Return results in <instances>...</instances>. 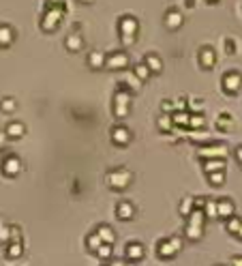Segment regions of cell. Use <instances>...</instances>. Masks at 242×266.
<instances>
[{"instance_id": "cell-23", "label": "cell", "mask_w": 242, "mask_h": 266, "mask_svg": "<svg viewBox=\"0 0 242 266\" xmlns=\"http://www.w3.org/2000/svg\"><path fill=\"white\" fill-rule=\"evenodd\" d=\"M64 43H67V50L69 52H80L84 48V39H82L80 32H71Z\"/></svg>"}, {"instance_id": "cell-18", "label": "cell", "mask_w": 242, "mask_h": 266, "mask_svg": "<svg viewBox=\"0 0 242 266\" xmlns=\"http://www.w3.org/2000/svg\"><path fill=\"white\" fill-rule=\"evenodd\" d=\"M116 215H118V219H122V221H131L135 215V206L131 202H118V206H116Z\"/></svg>"}, {"instance_id": "cell-22", "label": "cell", "mask_w": 242, "mask_h": 266, "mask_svg": "<svg viewBox=\"0 0 242 266\" xmlns=\"http://www.w3.org/2000/svg\"><path fill=\"white\" fill-rule=\"evenodd\" d=\"M88 64H90V69H103L105 67V52L93 50L88 54Z\"/></svg>"}, {"instance_id": "cell-40", "label": "cell", "mask_w": 242, "mask_h": 266, "mask_svg": "<svg viewBox=\"0 0 242 266\" xmlns=\"http://www.w3.org/2000/svg\"><path fill=\"white\" fill-rule=\"evenodd\" d=\"M4 140H6V135H4L2 131H0V148H2V146H4Z\"/></svg>"}, {"instance_id": "cell-39", "label": "cell", "mask_w": 242, "mask_h": 266, "mask_svg": "<svg viewBox=\"0 0 242 266\" xmlns=\"http://www.w3.org/2000/svg\"><path fill=\"white\" fill-rule=\"evenodd\" d=\"M109 266H133V262H127V260H116V262H112V264H109Z\"/></svg>"}, {"instance_id": "cell-12", "label": "cell", "mask_w": 242, "mask_h": 266, "mask_svg": "<svg viewBox=\"0 0 242 266\" xmlns=\"http://www.w3.org/2000/svg\"><path fill=\"white\" fill-rule=\"evenodd\" d=\"M131 129L129 127H124V125H116L114 129H112V142L116 146H127L129 142H131Z\"/></svg>"}, {"instance_id": "cell-42", "label": "cell", "mask_w": 242, "mask_h": 266, "mask_svg": "<svg viewBox=\"0 0 242 266\" xmlns=\"http://www.w3.org/2000/svg\"><path fill=\"white\" fill-rule=\"evenodd\" d=\"M236 238H240V241H242V225H240V230H238V234H236Z\"/></svg>"}, {"instance_id": "cell-6", "label": "cell", "mask_w": 242, "mask_h": 266, "mask_svg": "<svg viewBox=\"0 0 242 266\" xmlns=\"http://www.w3.org/2000/svg\"><path fill=\"white\" fill-rule=\"evenodd\" d=\"M129 109H131V93L118 88L112 99V112L116 118H124V116H129Z\"/></svg>"}, {"instance_id": "cell-19", "label": "cell", "mask_w": 242, "mask_h": 266, "mask_svg": "<svg viewBox=\"0 0 242 266\" xmlns=\"http://www.w3.org/2000/svg\"><path fill=\"white\" fill-rule=\"evenodd\" d=\"M26 133V127H24V122H17V120H13L6 125L4 129V135L6 138H11V140H17V138H22V135Z\"/></svg>"}, {"instance_id": "cell-15", "label": "cell", "mask_w": 242, "mask_h": 266, "mask_svg": "<svg viewBox=\"0 0 242 266\" xmlns=\"http://www.w3.org/2000/svg\"><path fill=\"white\" fill-rule=\"evenodd\" d=\"M163 22H165V26L169 30H178L182 24H185V15H182L180 11H176V9H172V11H167L165 13V19H163Z\"/></svg>"}, {"instance_id": "cell-2", "label": "cell", "mask_w": 242, "mask_h": 266, "mask_svg": "<svg viewBox=\"0 0 242 266\" xmlns=\"http://www.w3.org/2000/svg\"><path fill=\"white\" fill-rule=\"evenodd\" d=\"M105 183H107L109 189L122 191L133 183V172L127 170V167H114V170H109L105 174Z\"/></svg>"}, {"instance_id": "cell-41", "label": "cell", "mask_w": 242, "mask_h": 266, "mask_svg": "<svg viewBox=\"0 0 242 266\" xmlns=\"http://www.w3.org/2000/svg\"><path fill=\"white\" fill-rule=\"evenodd\" d=\"M187 6H191V9H193V6H195V0H187Z\"/></svg>"}, {"instance_id": "cell-1", "label": "cell", "mask_w": 242, "mask_h": 266, "mask_svg": "<svg viewBox=\"0 0 242 266\" xmlns=\"http://www.w3.org/2000/svg\"><path fill=\"white\" fill-rule=\"evenodd\" d=\"M64 13H67V4L64 0H48V9H45L41 17V28L45 32H51L60 26Z\"/></svg>"}, {"instance_id": "cell-36", "label": "cell", "mask_w": 242, "mask_h": 266, "mask_svg": "<svg viewBox=\"0 0 242 266\" xmlns=\"http://www.w3.org/2000/svg\"><path fill=\"white\" fill-rule=\"evenodd\" d=\"M6 236H9V228L2 223V219H0V243L6 245Z\"/></svg>"}, {"instance_id": "cell-38", "label": "cell", "mask_w": 242, "mask_h": 266, "mask_svg": "<svg viewBox=\"0 0 242 266\" xmlns=\"http://www.w3.org/2000/svg\"><path fill=\"white\" fill-rule=\"evenodd\" d=\"M230 266H242V256H234Z\"/></svg>"}, {"instance_id": "cell-31", "label": "cell", "mask_w": 242, "mask_h": 266, "mask_svg": "<svg viewBox=\"0 0 242 266\" xmlns=\"http://www.w3.org/2000/svg\"><path fill=\"white\" fill-rule=\"evenodd\" d=\"M159 129L163 133H167L169 129H174V122H172V114H161L159 118Z\"/></svg>"}, {"instance_id": "cell-9", "label": "cell", "mask_w": 242, "mask_h": 266, "mask_svg": "<svg viewBox=\"0 0 242 266\" xmlns=\"http://www.w3.org/2000/svg\"><path fill=\"white\" fill-rule=\"evenodd\" d=\"M129 54L122 50H116V52H109V54H105V69L109 71H122L129 67Z\"/></svg>"}, {"instance_id": "cell-27", "label": "cell", "mask_w": 242, "mask_h": 266, "mask_svg": "<svg viewBox=\"0 0 242 266\" xmlns=\"http://www.w3.org/2000/svg\"><path fill=\"white\" fill-rule=\"evenodd\" d=\"M208 180H210V185L212 187H221V185H225V170H219V172H210V174H206Z\"/></svg>"}, {"instance_id": "cell-46", "label": "cell", "mask_w": 242, "mask_h": 266, "mask_svg": "<svg viewBox=\"0 0 242 266\" xmlns=\"http://www.w3.org/2000/svg\"><path fill=\"white\" fill-rule=\"evenodd\" d=\"M217 266H223V264H217Z\"/></svg>"}, {"instance_id": "cell-44", "label": "cell", "mask_w": 242, "mask_h": 266, "mask_svg": "<svg viewBox=\"0 0 242 266\" xmlns=\"http://www.w3.org/2000/svg\"><path fill=\"white\" fill-rule=\"evenodd\" d=\"M80 2H84V4H90V2H95V0H80Z\"/></svg>"}, {"instance_id": "cell-21", "label": "cell", "mask_w": 242, "mask_h": 266, "mask_svg": "<svg viewBox=\"0 0 242 266\" xmlns=\"http://www.w3.org/2000/svg\"><path fill=\"white\" fill-rule=\"evenodd\" d=\"M15 41V30L6 24H0V48H9Z\"/></svg>"}, {"instance_id": "cell-32", "label": "cell", "mask_w": 242, "mask_h": 266, "mask_svg": "<svg viewBox=\"0 0 242 266\" xmlns=\"http://www.w3.org/2000/svg\"><path fill=\"white\" fill-rule=\"evenodd\" d=\"M193 211H195L193 198H185V200H182V204H180V215H182V217H189Z\"/></svg>"}, {"instance_id": "cell-30", "label": "cell", "mask_w": 242, "mask_h": 266, "mask_svg": "<svg viewBox=\"0 0 242 266\" xmlns=\"http://www.w3.org/2000/svg\"><path fill=\"white\" fill-rule=\"evenodd\" d=\"M204 217L206 219H217V202H214V200H206Z\"/></svg>"}, {"instance_id": "cell-20", "label": "cell", "mask_w": 242, "mask_h": 266, "mask_svg": "<svg viewBox=\"0 0 242 266\" xmlns=\"http://www.w3.org/2000/svg\"><path fill=\"white\" fill-rule=\"evenodd\" d=\"M214 127L219 129V131H232L234 129V118H232V114H227V112H221L217 116V120H214Z\"/></svg>"}, {"instance_id": "cell-37", "label": "cell", "mask_w": 242, "mask_h": 266, "mask_svg": "<svg viewBox=\"0 0 242 266\" xmlns=\"http://www.w3.org/2000/svg\"><path fill=\"white\" fill-rule=\"evenodd\" d=\"M234 157H236V161H238V163L242 165V144L236 148V151H234Z\"/></svg>"}, {"instance_id": "cell-13", "label": "cell", "mask_w": 242, "mask_h": 266, "mask_svg": "<svg viewBox=\"0 0 242 266\" xmlns=\"http://www.w3.org/2000/svg\"><path fill=\"white\" fill-rule=\"evenodd\" d=\"M144 254H146L144 245L133 241V243L127 245V249H124V260H127V262H140L142 258H144Z\"/></svg>"}, {"instance_id": "cell-45", "label": "cell", "mask_w": 242, "mask_h": 266, "mask_svg": "<svg viewBox=\"0 0 242 266\" xmlns=\"http://www.w3.org/2000/svg\"><path fill=\"white\" fill-rule=\"evenodd\" d=\"M101 266H109V264H101Z\"/></svg>"}, {"instance_id": "cell-33", "label": "cell", "mask_w": 242, "mask_h": 266, "mask_svg": "<svg viewBox=\"0 0 242 266\" xmlns=\"http://www.w3.org/2000/svg\"><path fill=\"white\" fill-rule=\"evenodd\" d=\"M15 107H17V101L15 99H2V103H0V109H2V112H6V114H13L15 112Z\"/></svg>"}, {"instance_id": "cell-4", "label": "cell", "mask_w": 242, "mask_h": 266, "mask_svg": "<svg viewBox=\"0 0 242 266\" xmlns=\"http://www.w3.org/2000/svg\"><path fill=\"white\" fill-rule=\"evenodd\" d=\"M120 39H122V45H133L135 39H137V32H140V24L133 15H124L120 17Z\"/></svg>"}, {"instance_id": "cell-17", "label": "cell", "mask_w": 242, "mask_h": 266, "mask_svg": "<svg viewBox=\"0 0 242 266\" xmlns=\"http://www.w3.org/2000/svg\"><path fill=\"white\" fill-rule=\"evenodd\" d=\"M144 64L148 67L150 73H161L163 71V60H161V56L154 54V52H150V54L144 56Z\"/></svg>"}, {"instance_id": "cell-43", "label": "cell", "mask_w": 242, "mask_h": 266, "mask_svg": "<svg viewBox=\"0 0 242 266\" xmlns=\"http://www.w3.org/2000/svg\"><path fill=\"white\" fill-rule=\"evenodd\" d=\"M206 2H208V4H217L219 0H206Z\"/></svg>"}, {"instance_id": "cell-16", "label": "cell", "mask_w": 242, "mask_h": 266, "mask_svg": "<svg viewBox=\"0 0 242 266\" xmlns=\"http://www.w3.org/2000/svg\"><path fill=\"white\" fill-rule=\"evenodd\" d=\"M97 232V236L101 238V243H105V245H114L116 243V232L112 225H107V223H101L99 228L95 230Z\"/></svg>"}, {"instance_id": "cell-26", "label": "cell", "mask_w": 242, "mask_h": 266, "mask_svg": "<svg viewBox=\"0 0 242 266\" xmlns=\"http://www.w3.org/2000/svg\"><path fill=\"white\" fill-rule=\"evenodd\" d=\"M133 75H135V80H137V82H146V80H148V77L152 75V73H150V71H148L146 64L140 62V64H135V67H133Z\"/></svg>"}, {"instance_id": "cell-28", "label": "cell", "mask_w": 242, "mask_h": 266, "mask_svg": "<svg viewBox=\"0 0 242 266\" xmlns=\"http://www.w3.org/2000/svg\"><path fill=\"white\" fill-rule=\"evenodd\" d=\"M240 225H242V219H238V217H230V219L225 221V228H227V232H230L232 236H236V234H238Z\"/></svg>"}, {"instance_id": "cell-34", "label": "cell", "mask_w": 242, "mask_h": 266, "mask_svg": "<svg viewBox=\"0 0 242 266\" xmlns=\"http://www.w3.org/2000/svg\"><path fill=\"white\" fill-rule=\"evenodd\" d=\"M86 245H88V249H93V251H97L101 247V238L97 236V232H93V234H88V238H86Z\"/></svg>"}, {"instance_id": "cell-29", "label": "cell", "mask_w": 242, "mask_h": 266, "mask_svg": "<svg viewBox=\"0 0 242 266\" xmlns=\"http://www.w3.org/2000/svg\"><path fill=\"white\" fill-rule=\"evenodd\" d=\"M95 256H97V258H101V260H105V262H107V260H112V245H105V243H103L101 247L95 251Z\"/></svg>"}, {"instance_id": "cell-35", "label": "cell", "mask_w": 242, "mask_h": 266, "mask_svg": "<svg viewBox=\"0 0 242 266\" xmlns=\"http://www.w3.org/2000/svg\"><path fill=\"white\" fill-rule=\"evenodd\" d=\"M225 50H227V54H236V41L234 39H225Z\"/></svg>"}, {"instance_id": "cell-11", "label": "cell", "mask_w": 242, "mask_h": 266, "mask_svg": "<svg viewBox=\"0 0 242 266\" xmlns=\"http://www.w3.org/2000/svg\"><path fill=\"white\" fill-rule=\"evenodd\" d=\"M214 202H217V219L227 221L230 217H234V213H236V204H234L230 198H221V200H214Z\"/></svg>"}, {"instance_id": "cell-24", "label": "cell", "mask_w": 242, "mask_h": 266, "mask_svg": "<svg viewBox=\"0 0 242 266\" xmlns=\"http://www.w3.org/2000/svg\"><path fill=\"white\" fill-rule=\"evenodd\" d=\"M22 254H24L22 241L19 243H6V258H9V260H17V258H22Z\"/></svg>"}, {"instance_id": "cell-10", "label": "cell", "mask_w": 242, "mask_h": 266, "mask_svg": "<svg viewBox=\"0 0 242 266\" xmlns=\"http://www.w3.org/2000/svg\"><path fill=\"white\" fill-rule=\"evenodd\" d=\"M2 174L4 176H9V178H13V176H17L19 172H22V161H19V157H15V155H6V157L2 159Z\"/></svg>"}, {"instance_id": "cell-14", "label": "cell", "mask_w": 242, "mask_h": 266, "mask_svg": "<svg viewBox=\"0 0 242 266\" xmlns=\"http://www.w3.org/2000/svg\"><path fill=\"white\" fill-rule=\"evenodd\" d=\"M199 64L201 69H212L214 64H217V52H214L210 45H204V48L199 50Z\"/></svg>"}, {"instance_id": "cell-8", "label": "cell", "mask_w": 242, "mask_h": 266, "mask_svg": "<svg viewBox=\"0 0 242 266\" xmlns=\"http://www.w3.org/2000/svg\"><path fill=\"white\" fill-rule=\"evenodd\" d=\"M197 157L204 159V161H208V159H225L227 157V146L221 144V142H208L206 146L199 148Z\"/></svg>"}, {"instance_id": "cell-5", "label": "cell", "mask_w": 242, "mask_h": 266, "mask_svg": "<svg viewBox=\"0 0 242 266\" xmlns=\"http://www.w3.org/2000/svg\"><path fill=\"white\" fill-rule=\"evenodd\" d=\"M182 249V241L178 236H169V238H163V241L156 245V256L161 260H172L176 258V254H180Z\"/></svg>"}, {"instance_id": "cell-3", "label": "cell", "mask_w": 242, "mask_h": 266, "mask_svg": "<svg viewBox=\"0 0 242 266\" xmlns=\"http://www.w3.org/2000/svg\"><path fill=\"white\" fill-rule=\"evenodd\" d=\"M204 223H206V217H204V211H193L189 215V221L185 225V236L189 241H199L204 236Z\"/></svg>"}, {"instance_id": "cell-7", "label": "cell", "mask_w": 242, "mask_h": 266, "mask_svg": "<svg viewBox=\"0 0 242 266\" xmlns=\"http://www.w3.org/2000/svg\"><path fill=\"white\" fill-rule=\"evenodd\" d=\"M221 88H223L225 95H238L242 90V73L238 71H227V73L221 77Z\"/></svg>"}, {"instance_id": "cell-25", "label": "cell", "mask_w": 242, "mask_h": 266, "mask_svg": "<svg viewBox=\"0 0 242 266\" xmlns=\"http://www.w3.org/2000/svg\"><path fill=\"white\" fill-rule=\"evenodd\" d=\"M204 170H206V174L225 170V159H208V161H204Z\"/></svg>"}]
</instances>
